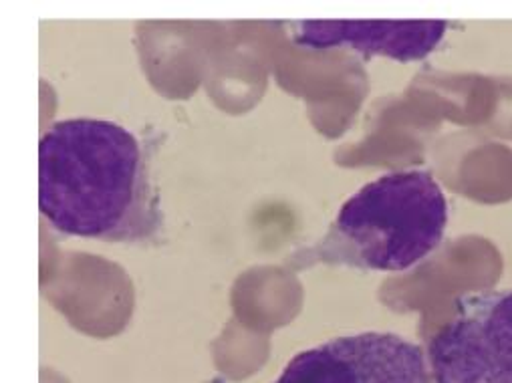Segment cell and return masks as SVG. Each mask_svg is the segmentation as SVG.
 I'll return each mask as SVG.
<instances>
[{
  "label": "cell",
  "mask_w": 512,
  "mask_h": 383,
  "mask_svg": "<svg viewBox=\"0 0 512 383\" xmlns=\"http://www.w3.org/2000/svg\"><path fill=\"white\" fill-rule=\"evenodd\" d=\"M39 208L63 234L142 242L162 228L140 140L105 119L53 123L39 144Z\"/></svg>",
  "instance_id": "cell-1"
},
{
  "label": "cell",
  "mask_w": 512,
  "mask_h": 383,
  "mask_svg": "<svg viewBox=\"0 0 512 383\" xmlns=\"http://www.w3.org/2000/svg\"><path fill=\"white\" fill-rule=\"evenodd\" d=\"M448 226V202L430 172L406 170L379 176L339 210L313 263L400 273L438 248Z\"/></svg>",
  "instance_id": "cell-2"
},
{
  "label": "cell",
  "mask_w": 512,
  "mask_h": 383,
  "mask_svg": "<svg viewBox=\"0 0 512 383\" xmlns=\"http://www.w3.org/2000/svg\"><path fill=\"white\" fill-rule=\"evenodd\" d=\"M430 361L436 383H512V289L462 299Z\"/></svg>",
  "instance_id": "cell-3"
},
{
  "label": "cell",
  "mask_w": 512,
  "mask_h": 383,
  "mask_svg": "<svg viewBox=\"0 0 512 383\" xmlns=\"http://www.w3.org/2000/svg\"><path fill=\"white\" fill-rule=\"evenodd\" d=\"M422 349L394 333H355L299 353L275 383H428Z\"/></svg>",
  "instance_id": "cell-4"
},
{
  "label": "cell",
  "mask_w": 512,
  "mask_h": 383,
  "mask_svg": "<svg viewBox=\"0 0 512 383\" xmlns=\"http://www.w3.org/2000/svg\"><path fill=\"white\" fill-rule=\"evenodd\" d=\"M446 21H305L295 43L309 49L347 47L402 63L430 55L446 35Z\"/></svg>",
  "instance_id": "cell-5"
}]
</instances>
